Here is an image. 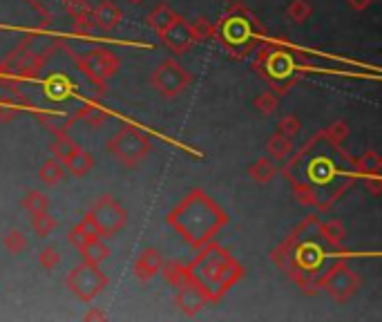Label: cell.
<instances>
[{"label": "cell", "instance_id": "6da1fadb", "mask_svg": "<svg viewBox=\"0 0 382 322\" xmlns=\"http://www.w3.org/2000/svg\"><path fill=\"white\" fill-rule=\"evenodd\" d=\"M166 224L173 226L181 239L193 248L206 246L215 235L228 224V215L221 206L204 190H190V193L170 210Z\"/></svg>", "mask_w": 382, "mask_h": 322}, {"label": "cell", "instance_id": "7a4b0ae2", "mask_svg": "<svg viewBox=\"0 0 382 322\" xmlns=\"http://www.w3.org/2000/svg\"><path fill=\"white\" fill-rule=\"evenodd\" d=\"M188 271L190 280L199 282L206 289L210 305H217L228 294V289H233L235 282L244 276L239 262H235L233 255L215 242H208L199 248V255L193 260V264H188Z\"/></svg>", "mask_w": 382, "mask_h": 322}, {"label": "cell", "instance_id": "3957f363", "mask_svg": "<svg viewBox=\"0 0 382 322\" xmlns=\"http://www.w3.org/2000/svg\"><path fill=\"white\" fill-rule=\"evenodd\" d=\"M107 150L114 159H119L125 168L141 166L150 153H153V144L150 139L137 128H121L119 133L107 141Z\"/></svg>", "mask_w": 382, "mask_h": 322}, {"label": "cell", "instance_id": "277c9868", "mask_svg": "<svg viewBox=\"0 0 382 322\" xmlns=\"http://www.w3.org/2000/svg\"><path fill=\"white\" fill-rule=\"evenodd\" d=\"M360 285H362V278L347 264V260L333 262V266L320 280V287L324 289L329 298L336 300L338 305H347V302L358 294Z\"/></svg>", "mask_w": 382, "mask_h": 322}, {"label": "cell", "instance_id": "5b68a950", "mask_svg": "<svg viewBox=\"0 0 382 322\" xmlns=\"http://www.w3.org/2000/svg\"><path fill=\"white\" fill-rule=\"evenodd\" d=\"M65 287L72 291V294L83 300V302H92L96 296L103 294V289H107V276L98 269V264H83L74 266L65 278Z\"/></svg>", "mask_w": 382, "mask_h": 322}, {"label": "cell", "instance_id": "8992f818", "mask_svg": "<svg viewBox=\"0 0 382 322\" xmlns=\"http://www.w3.org/2000/svg\"><path fill=\"white\" fill-rule=\"evenodd\" d=\"M89 215H92L101 237H114L128 224V210L112 195H101L89 208Z\"/></svg>", "mask_w": 382, "mask_h": 322}, {"label": "cell", "instance_id": "52a82bcc", "mask_svg": "<svg viewBox=\"0 0 382 322\" xmlns=\"http://www.w3.org/2000/svg\"><path fill=\"white\" fill-rule=\"evenodd\" d=\"M150 83L166 99H175L193 83V74L184 65H179L175 58H166L150 76Z\"/></svg>", "mask_w": 382, "mask_h": 322}, {"label": "cell", "instance_id": "ba28073f", "mask_svg": "<svg viewBox=\"0 0 382 322\" xmlns=\"http://www.w3.org/2000/svg\"><path fill=\"white\" fill-rule=\"evenodd\" d=\"M76 65L83 69V74L92 80L96 85H105V80L110 76H114L121 67V60L110 52V49L103 47H96V49H89L87 54L78 56Z\"/></svg>", "mask_w": 382, "mask_h": 322}, {"label": "cell", "instance_id": "9c48e42d", "mask_svg": "<svg viewBox=\"0 0 382 322\" xmlns=\"http://www.w3.org/2000/svg\"><path fill=\"white\" fill-rule=\"evenodd\" d=\"M175 305L179 307V311L188 318L197 316L201 309H206L210 305L206 289L195 280L184 282L181 287H177V296H175Z\"/></svg>", "mask_w": 382, "mask_h": 322}, {"label": "cell", "instance_id": "30bf717a", "mask_svg": "<svg viewBox=\"0 0 382 322\" xmlns=\"http://www.w3.org/2000/svg\"><path fill=\"white\" fill-rule=\"evenodd\" d=\"M159 38L164 40V45L168 49H173L175 54H186L188 49L197 43L195 34H193V27H190V23H186L184 18H179L177 23L170 27L164 36H159Z\"/></svg>", "mask_w": 382, "mask_h": 322}, {"label": "cell", "instance_id": "8fae6325", "mask_svg": "<svg viewBox=\"0 0 382 322\" xmlns=\"http://www.w3.org/2000/svg\"><path fill=\"white\" fill-rule=\"evenodd\" d=\"M161 264H164V255L159 253V248H144L134 260L132 273L141 282H150L159 273Z\"/></svg>", "mask_w": 382, "mask_h": 322}, {"label": "cell", "instance_id": "7c38bea8", "mask_svg": "<svg viewBox=\"0 0 382 322\" xmlns=\"http://www.w3.org/2000/svg\"><path fill=\"white\" fill-rule=\"evenodd\" d=\"M121 18H123V12H121V7L112 3V0H101V3L92 9L94 27L103 29V32H114L121 23Z\"/></svg>", "mask_w": 382, "mask_h": 322}, {"label": "cell", "instance_id": "4fadbf2b", "mask_svg": "<svg viewBox=\"0 0 382 322\" xmlns=\"http://www.w3.org/2000/svg\"><path fill=\"white\" fill-rule=\"evenodd\" d=\"M65 5V9L69 12L74 20V29L76 32H83L87 34L89 29L94 27V20H92V7H89L87 0H60Z\"/></svg>", "mask_w": 382, "mask_h": 322}, {"label": "cell", "instance_id": "5bb4252c", "mask_svg": "<svg viewBox=\"0 0 382 322\" xmlns=\"http://www.w3.org/2000/svg\"><path fill=\"white\" fill-rule=\"evenodd\" d=\"M179 18H181V16H179V14H177L175 9L170 7L168 3H159V5L153 9V12L148 14V18H146V20H148V25L153 27L159 36H164V34L168 32V29L177 23Z\"/></svg>", "mask_w": 382, "mask_h": 322}, {"label": "cell", "instance_id": "9a60e30c", "mask_svg": "<svg viewBox=\"0 0 382 322\" xmlns=\"http://www.w3.org/2000/svg\"><path fill=\"white\" fill-rule=\"evenodd\" d=\"M94 237H101L98 235V228H96V224H94V219H92V215H85L83 219L78 221V224L69 230V235H67V239H69V244H72L74 248H83L89 239H94Z\"/></svg>", "mask_w": 382, "mask_h": 322}, {"label": "cell", "instance_id": "2e32d148", "mask_svg": "<svg viewBox=\"0 0 382 322\" xmlns=\"http://www.w3.org/2000/svg\"><path fill=\"white\" fill-rule=\"evenodd\" d=\"M318 235L327 242L329 246L340 248L342 242L347 239V228L340 219H329V221H320L318 224Z\"/></svg>", "mask_w": 382, "mask_h": 322}, {"label": "cell", "instance_id": "e0dca14e", "mask_svg": "<svg viewBox=\"0 0 382 322\" xmlns=\"http://www.w3.org/2000/svg\"><path fill=\"white\" fill-rule=\"evenodd\" d=\"M248 177L255 181V184H268L270 179H273L275 175H277V168H275V164H273V159L270 157H259V159H255L253 164L248 166Z\"/></svg>", "mask_w": 382, "mask_h": 322}, {"label": "cell", "instance_id": "ac0fdd59", "mask_svg": "<svg viewBox=\"0 0 382 322\" xmlns=\"http://www.w3.org/2000/svg\"><path fill=\"white\" fill-rule=\"evenodd\" d=\"M159 273L164 276V280L168 282L170 287H175V289L190 280V271H188V266L184 264V262H177V260H173V262H164V264H161V269H159Z\"/></svg>", "mask_w": 382, "mask_h": 322}, {"label": "cell", "instance_id": "d6986e66", "mask_svg": "<svg viewBox=\"0 0 382 322\" xmlns=\"http://www.w3.org/2000/svg\"><path fill=\"white\" fill-rule=\"evenodd\" d=\"M65 166H67V170H69V175H74L76 179H80V177H85V175L89 173V170L94 168V157L89 155L87 150L78 148L72 157L65 159Z\"/></svg>", "mask_w": 382, "mask_h": 322}, {"label": "cell", "instance_id": "ffe728a7", "mask_svg": "<svg viewBox=\"0 0 382 322\" xmlns=\"http://www.w3.org/2000/svg\"><path fill=\"white\" fill-rule=\"evenodd\" d=\"M266 150H268V157L273 161H281V159H286L290 150H293V139L281 133H275L266 141Z\"/></svg>", "mask_w": 382, "mask_h": 322}, {"label": "cell", "instance_id": "44dd1931", "mask_svg": "<svg viewBox=\"0 0 382 322\" xmlns=\"http://www.w3.org/2000/svg\"><path fill=\"white\" fill-rule=\"evenodd\" d=\"M38 177H40V181H43L45 186H56L58 181L65 179V168H63L60 161L47 159V161H43V166H40Z\"/></svg>", "mask_w": 382, "mask_h": 322}, {"label": "cell", "instance_id": "7402d4cb", "mask_svg": "<svg viewBox=\"0 0 382 322\" xmlns=\"http://www.w3.org/2000/svg\"><path fill=\"white\" fill-rule=\"evenodd\" d=\"M76 150H78L76 141L69 139L67 135H56V139L52 141V146H49V153H52L54 159L60 161V164H65V159L72 157Z\"/></svg>", "mask_w": 382, "mask_h": 322}, {"label": "cell", "instance_id": "603a6c76", "mask_svg": "<svg viewBox=\"0 0 382 322\" xmlns=\"http://www.w3.org/2000/svg\"><path fill=\"white\" fill-rule=\"evenodd\" d=\"M80 253H83L85 262H89V264H101V262H105L110 257V248L103 244V239L101 237H94L80 248Z\"/></svg>", "mask_w": 382, "mask_h": 322}, {"label": "cell", "instance_id": "cb8c5ba5", "mask_svg": "<svg viewBox=\"0 0 382 322\" xmlns=\"http://www.w3.org/2000/svg\"><path fill=\"white\" fill-rule=\"evenodd\" d=\"M380 168H382V157L374 150H369L362 157L356 159V170L362 177H369V175H380Z\"/></svg>", "mask_w": 382, "mask_h": 322}, {"label": "cell", "instance_id": "d4e9b609", "mask_svg": "<svg viewBox=\"0 0 382 322\" xmlns=\"http://www.w3.org/2000/svg\"><path fill=\"white\" fill-rule=\"evenodd\" d=\"M286 16L293 20L295 25H304L306 20L313 16V5L309 0H290L286 7Z\"/></svg>", "mask_w": 382, "mask_h": 322}, {"label": "cell", "instance_id": "484cf974", "mask_svg": "<svg viewBox=\"0 0 382 322\" xmlns=\"http://www.w3.org/2000/svg\"><path fill=\"white\" fill-rule=\"evenodd\" d=\"M76 119H83L92 130H98V128H103V124L107 121V115H105V110H101L92 103H85L76 112Z\"/></svg>", "mask_w": 382, "mask_h": 322}, {"label": "cell", "instance_id": "4316f807", "mask_svg": "<svg viewBox=\"0 0 382 322\" xmlns=\"http://www.w3.org/2000/svg\"><path fill=\"white\" fill-rule=\"evenodd\" d=\"M3 246H5L12 255H20L23 251H27L29 242H27V237H25L23 230L12 228V230H7V233H5V237H3Z\"/></svg>", "mask_w": 382, "mask_h": 322}, {"label": "cell", "instance_id": "83f0119b", "mask_svg": "<svg viewBox=\"0 0 382 322\" xmlns=\"http://www.w3.org/2000/svg\"><path fill=\"white\" fill-rule=\"evenodd\" d=\"M322 137H324L331 146L342 148V144H345L349 137V124L347 121H336V124H331L324 133H322Z\"/></svg>", "mask_w": 382, "mask_h": 322}, {"label": "cell", "instance_id": "f1b7e54d", "mask_svg": "<svg viewBox=\"0 0 382 322\" xmlns=\"http://www.w3.org/2000/svg\"><path fill=\"white\" fill-rule=\"evenodd\" d=\"M23 208L25 210H29V213H43V210H49V199H47V195H43L40 190H29V193H25V197H23Z\"/></svg>", "mask_w": 382, "mask_h": 322}, {"label": "cell", "instance_id": "f546056e", "mask_svg": "<svg viewBox=\"0 0 382 322\" xmlns=\"http://www.w3.org/2000/svg\"><path fill=\"white\" fill-rule=\"evenodd\" d=\"M32 228H34V233L38 237H47L56 228V217L49 215V210H43V213H34Z\"/></svg>", "mask_w": 382, "mask_h": 322}, {"label": "cell", "instance_id": "4dcf8cb0", "mask_svg": "<svg viewBox=\"0 0 382 322\" xmlns=\"http://www.w3.org/2000/svg\"><path fill=\"white\" fill-rule=\"evenodd\" d=\"M190 27H193V34H195L197 43H204V40H208V38H217V25H210L206 18L193 20Z\"/></svg>", "mask_w": 382, "mask_h": 322}, {"label": "cell", "instance_id": "1f68e13d", "mask_svg": "<svg viewBox=\"0 0 382 322\" xmlns=\"http://www.w3.org/2000/svg\"><path fill=\"white\" fill-rule=\"evenodd\" d=\"M253 105H255V110H257L259 115L268 117V115H273L275 110L279 108V99H277V94H273V92H261V94L253 101Z\"/></svg>", "mask_w": 382, "mask_h": 322}, {"label": "cell", "instance_id": "d6a6232c", "mask_svg": "<svg viewBox=\"0 0 382 322\" xmlns=\"http://www.w3.org/2000/svg\"><path fill=\"white\" fill-rule=\"evenodd\" d=\"M290 190H293V197L299 201L302 206H313L315 204V190L311 188V184H293L290 186Z\"/></svg>", "mask_w": 382, "mask_h": 322}, {"label": "cell", "instance_id": "836d02e7", "mask_svg": "<svg viewBox=\"0 0 382 322\" xmlns=\"http://www.w3.org/2000/svg\"><path fill=\"white\" fill-rule=\"evenodd\" d=\"M38 264L43 266L45 271H54L58 264H60V253L54 248V246H45V248H40V253H38Z\"/></svg>", "mask_w": 382, "mask_h": 322}, {"label": "cell", "instance_id": "e575fe53", "mask_svg": "<svg viewBox=\"0 0 382 322\" xmlns=\"http://www.w3.org/2000/svg\"><path fill=\"white\" fill-rule=\"evenodd\" d=\"M299 130H302V124H299V119L293 117V115L281 117L279 124H277V133L286 135V137H290V139H293L295 135H299Z\"/></svg>", "mask_w": 382, "mask_h": 322}, {"label": "cell", "instance_id": "d590c367", "mask_svg": "<svg viewBox=\"0 0 382 322\" xmlns=\"http://www.w3.org/2000/svg\"><path fill=\"white\" fill-rule=\"evenodd\" d=\"M365 186H367V190L371 195H380L382 193V179H380V175H369V177H365Z\"/></svg>", "mask_w": 382, "mask_h": 322}, {"label": "cell", "instance_id": "8d00e7d4", "mask_svg": "<svg viewBox=\"0 0 382 322\" xmlns=\"http://www.w3.org/2000/svg\"><path fill=\"white\" fill-rule=\"evenodd\" d=\"M371 3H374V0H347V5L354 9V12H365V9L371 7Z\"/></svg>", "mask_w": 382, "mask_h": 322}, {"label": "cell", "instance_id": "74e56055", "mask_svg": "<svg viewBox=\"0 0 382 322\" xmlns=\"http://www.w3.org/2000/svg\"><path fill=\"white\" fill-rule=\"evenodd\" d=\"M85 320H105V311H101V309H92V311H87V314L83 316Z\"/></svg>", "mask_w": 382, "mask_h": 322}, {"label": "cell", "instance_id": "f35d334b", "mask_svg": "<svg viewBox=\"0 0 382 322\" xmlns=\"http://www.w3.org/2000/svg\"><path fill=\"white\" fill-rule=\"evenodd\" d=\"M130 3H134V5H139V3H144V0H130Z\"/></svg>", "mask_w": 382, "mask_h": 322}, {"label": "cell", "instance_id": "ab89813d", "mask_svg": "<svg viewBox=\"0 0 382 322\" xmlns=\"http://www.w3.org/2000/svg\"><path fill=\"white\" fill-rule=\"evenodd\" d=\"M226 3H233V0H226Z\"/></svg>", "mask_w": 382, "mask_h": 322}]
</instances>
